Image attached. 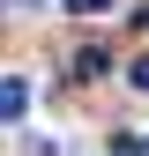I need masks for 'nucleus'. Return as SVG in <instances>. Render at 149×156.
<instances>
[{"instance_id": "obj_1", "label": "nucleus", "mask_w": 149, "mask_h": 156, "mask_svg": "<svg viewBox=\"0 0 149 156\" xmlns=\"http://www.w3.org/2000/svg\"><path fill=\"white\" fill-rule=\"evenodd\" d=\"M104 67H112V52H104V45H82V52L67 60V74H74V82H97Z\"/></svg>"}, {"instance_id": "obj_2", "label": "nucleus", "mask_w": 149, "mask_h": 156, "mask_svg": "<svg viewBox=\"0 0 149 156\" xmlns=\"http://www.w3.org/2000/svg\"><path fill=\"white\" fill-rule=\"evenodd\" d=\"M23 112H30V82L0 74V119H23Z\"/></svg>"}, {"instance_id": "obj_4", "label": "nucleus", "mask_w": 149, "mask_h": 156, "mask_svg": "<svg viewBox=\"0 0 149 156\" xmlns=\"http://www.w3.org/2000/svg\"><path fill=\"white\" fill-rule=\"evenodd\" d=\"M104 8H119V0H67V15H104Z\"/></svg>"}, {"instance_id": "obj_3", "label": "nucleus", "mask_w": 149, "mask_h": 156, "mask_svg": "<svg viewBox=\"0 0 149 156\" xmlns=\"http://www.w3.org/2000/svg\"><path fill=\"white\" fill-rule=\"evenodd\" d=\"M127 82H134V89L149 97V52H134V60H127Z\"/></svg>"}]
</instances>
